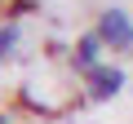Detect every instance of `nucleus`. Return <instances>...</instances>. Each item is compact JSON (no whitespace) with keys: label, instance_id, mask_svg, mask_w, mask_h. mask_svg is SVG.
Segmentation results:
<instances>
[{"label":"nucleus","instance_id":"obj_1","mask_svg":"<svg viewBox=\"0 0 133 124\" xmlns=\"http://www.w3.org/2000/svg\"><path fill=\"white\" fill-rule=\"evenodd\" d=\"M93 31L102 36L107 49H115V53H133V18H129L124 9H107V13L98 18Z\"/></svg>","mask_w":133,"mask_h":124},{"label":"nucleus","instance_id":"obj_2","mask_svg":"<svg viewBox=\"0 0 133 124\" xmlns=\"http://www.w3.org/2000/svg\"><path fill=\"white\" fill-rule=\"evenodd\" d=\"M84 89H89L93 102H111L124 89V71L115 67V62H98L93 71H84Z\"/></svg>","mask_w":133,"mask_h":124},{"label":"nucleus","instance_id":"obj_3","mask_svg":"<svg viewBox=\"0 0 133 124\" xmlns=\"http://www.w3.org/2000/svg\"><path fill=\"white\" fill-rule=\"evenodd\" d=\"M102 49H107V44H102V36H98V31H84V36L76 40V49H71V62H76V71H80V75L98 67Z\"/></svg>","mask_w":133,"mask_h":124},{"label":"nucleus","instance_id":"obj_4","mask_svg":"<svg viewBox=\"0 0 133 124\" xmlns=\"http://www.w3.org/2000/svg\"><path fill=\"white\" fill-rule=\"evenodd\" d=\"M14 44H18V27H5V31H0V53L14 49Z\"/></svg>","mask_w":133,"mask_h":124}]
</instances>
